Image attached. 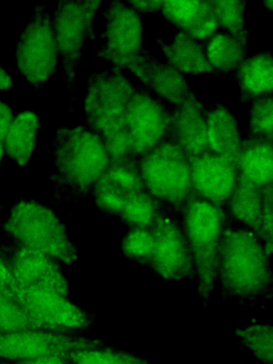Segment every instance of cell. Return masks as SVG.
<instances>
[{"mask_svg": "<svg viewBox=\"0 0 273 364\" xmlns=\"http://www.w3.org/2000/svg\"><path fill=\"white\" fill-rule=\"evenodd\" d=\"M272 324L250 323L235 331L241 343L264 364L273 363Z\"/></svg>", "mask_w": 273, "mask_h": 364, "instance_id": "30", "label": "cell"}, {"mask_svg": "<svg viewBox=\"0 0 273 364\" xmlns=\"http://www.w3.org/2000/svg\"><path fill=\"white\" fill-rule=\"evenodd\" d=\"M59 52L53 20L46 4L33 8L16 49L19 72L36 92L56 73Z\"/></svg>", "mask_w": 273, "mask_h": 364, "instance_id": "7", "label": "cell"}, {"mask_svg": "<svg viewBox=\"0 0 273 364\" xmlns=\"http://www.w3.org/2000/svg\"><path fill=\"white\" fill-rule=\"evenodd\" d=\"M9 226L26 247L66 264L76 259L74 246L61 223L48 208L34 202H22L14 210Z\"/></svg>", "mask_w": 273, "mask_h": 364, "instance_id": "8", "label": "cell"}, {"mask_svg": "<svg viewBox=\"0 0 273 364\" xmlns=\"http://www.w3.org/2000/svg\"><path fill=\"white\" fill-rule=\"evenodd\" d=\"M151 230L154 247L149 268L168 281L196 279L192 253L181 215L164 208Z\"/></svg>", "mask_w": 273, "mask_h": 364, "instance_id": "10", "label": "cell"}, {"mask_svg": "<svg viewBox=\"0 0 273 364\" xmlns=\"http://www.w3.org/2000/svg\"><path fill=\"white\" fill-rule=\"evenodd\" d=\"M41 119L32 111L18 113L11 122L4 146L7 156L20 166H26L37 146Z\"/></svg>", "mask_w": 273, "mask_h": 364, "instance_id": "24", "label": "cell"}, {"mask_svg": "<svg viewBox=\"0 0 273 364\" xmlns=\"http://www.w3.org/2000/svg\"><path fill=\"white\" fill-rule=\"evenodd\" d=\"M260 237L269 254L273 245V186L267 187L263 194Z\"/></svg>", "mask_w": 273, "mask_h": 364, "instance_id": "34", "label": "cell"}, {"mask_svg": "<svg viewBox=\"0 0 273 364\" xmlns=\"http://www.w3.org/2000/svg\"><path fill=\"white\" fill-rule=\"evenodd\" d=\"M144 189L138 159L128 156L111 161L97 181L96 202L102 211L119 216L128 198Z\"/></svg>", "mask_w": 273, "mask_h": 364, "instance_id": "15", "label": "cell"}, {"mask_svg": "<svg viewBox=\"0 0 273 364\" xmlns=\"http://www.w3.org/2000/svg\"><path fill=\"white\" fill-rule=\"evenodd\" d=\"M161 12L181 32L199 41L218 29L211 1H164Z\"/></svg>", "mask_w": 273, "mask_h": 364, "instance_id": "19", "label": "cell"}, {"mask_svg": "<svg viewBox=\"0 0 273 364\" xmlns=\"http://www.w3.org/2000/svg\"><path fill=\"white\" fill-rule=\"evenodd\" d=\"M167 63L181 74L215 73L205 58L203 43L179 32L170 43L157 39Z\"/></svg>", "mask_w": 273, "mask_h": 364, "instance_id": "23", "label": "cell"}, {"mask_svg": "<svg viewBox=\"0 0 273 364\" xmlns=\"http://www.w3.org/2000/svg\"><path fill=\"white\" fill-rule=\"evenodd\" d=\"M270 258L259 236L228 215L216 279L223 300L233 299L247 305L261 298L271 299L273 279Z\"/></svg>", "mask_w": 273, "mask_h": 364, "instance_id": "1", "label": "cell"}, {"mask_svg": "<svg viewBox=\"0 0 273 364\" xmlns=\"http://www.w3.org/2000/svg\"><path fill=\"white\" fill-rule=\"evenodd\" d=\"M190 245L203 306L208 305L217 279L223 235L228 219L224 208L191 191L181 213Z\"/></svg>", "mask_w": 273, "mask_h": 364, "instance_id": "3", "label": "cell"}, {"mask_svg": "<svg viewBox=\"0 0 273 364\" xmlns=\"http://www.w3.org/2000/svg\"><path fill=\"white\" fill-rule=\"evenodd\" d=\"M53 145L59 176L77 191L96 183L111 164L101 139L83 125L58 128Z\"/></svg>", "mask_w": 273, "mask_h": 364, "instance_id": "5", "label": "cell"}, {"mask_svg": "<svg viewBox=\"0 0 273 364\" xmlns=\"http://www.w3.org/2000/svg\"><path fill=\"white\" fill-rule=\"evenodd\" d=\"M15 362L16 364H71L67 356L58 355H45Z\"/></svg>", "mask_w": 273, "mask_h": 364, "instance_id": "38", "label": "cell"}, {"mask_svg": "<svg viewBox=\"0 0 273 364\" xmlns=\"http://www.w3.org/2000/svg\"><path fill=\"white\" fill-rule=\"evenodd\" d=\"M12 299L33 318L58 332L77 333L91 324L85 311L53 291L18 288Z\"/></svg>", "mask_w": 273, "mask_h": 364, "instance_id": "13", "label": "cell"}, {"mask_svg": "<svg viewBox=\"0 0 273 364\" xmlns=\"http://www.w3.org/2000/svg\"><path fill=\"white\" fill-rule=\"evenodd\" d=\"M264 190L238 175L235 188L224 208L230 218L251 228L259 237Z\"/></svg>", "mask_w": 273, "mask_h": 364, "instance_id": "26", "label": "cell"}, {"mask_svg": "<svg viewBox=\"0 0 273 364\" xmlns=\"http://www.w3.org/2000/svg\"><path fill=\"white\" fill-rule=\"evenodd\" d=\"M134 86L115 65L94 73L87 80V127L101 139L111 161L132 156L125 107Z\"/></svg>", "mask_w": 273, "mask_h": 364, "instance_id": "2", "label": "cell"}, {"mask_svg": "<svg viewBox=\"0 0 273 364\" xmlns=\"http://www.w3.org/2000/svg\"><path fill=\"white\" fill-rule=\"evenodd\" d=\"M218 29L226 31L247 43L245 12L247 1H211Z\"/></svg>", "mask_w": 273, "mask_h": 364, "instance_id": "29", "label": "cell"}, {"mask_svg": "<svg viewBox=\"0 0 273 364\" xmlns=\"http://www.w3.org/2000/svg\"><path fill=\"white\" fill-rule=\"evenodd\" d=\"M17 289L13 274L0 261V290L12 299Z\"/></svg>", "mask_w": 273, "mask_h": 364, "instance_id": "36", "label": "cell"}, {"mask_svg": "<svg viewBox=\"0 0 273 364\" xmlns=\"http://www.w3.org/2000/svg\"><path fill=\"white\" fill-rule=\"evenodd\" d=\"M203 43L205 58L215 73L235 72L247 57V43L220 29Z\"/></svg>", "mask_w": 273, "mask_h": 364, "instance_id": "25", "label": "cell"}, {"mask_svg": "<svg viewBox=\"0 0 273 364\" xmlns=\"http://www.w3.org/2000/svg\"><path fill=\"white\" fill-rule=\"evenodd\" d=\"M71 364H153L130 352L100 347L78 350L67 355Z\"/></svg>", "mask_w": 273, "mask_h": 364, "instance_id": "28", "label": "cell"}, {"mask_svg": "<svg viewBox=\"0 0 273 364\" xmlns=\"http://www.w3.org/2000/svg\"><path fill=\"white\" fill-rule=\"evenodd\" d=\"M237 163L240 177L262 190L273 186V141L250 136L242 139Z\"/></svg>", "mask_w": 273, "mask_h": 364, "instance_id": "20", "label": "cell"}, {"mask_svg": "<svg viewBox=\"0 0 273 364\" xmlns=\"http://www.w3.org/2000/svg\"><path fill=\"white\" fill-rule=\"evenodd\" d=\"M205 119L208 150L237 162L242 139L232 112L221 103H213L205 109Z\"/></svg>", "mask_w": 273, "mask_h": 364, "instance_id": "21", "label": "cell"}, {"mask_svg": "<svg viewBox=\"0 0 273 364\" xmlns=\"http://www.w3.org/2000/svg\"><path fill=\"white\" fill-rule=\"evenodd\" d=\"M264 3V5L267 7V9H269L270 11L272 10V4H273V1L272 0L270 1H265L263 2Z\"/></svg>", "mask_w": 273, "mask_h": 364, "instance_id": "40", "label": "cell"}, {"mask_svg": "<svg viewBox=\"0 0 273 364\" xmlns=\"http://www.w3.org/2000/svg\"><path fill=\"white\" fill-rule=\"evenodd\" d=\"M23 329L57 332L33 318L13 299L0 290V334Z\"/></svg>", "mask_w": 273, "mask_h": 364, "instance_id": "31", "label": "cell"}, {"mask_svg": "<svg viewBox=\"0 0 273 364\" xmlns=\"http://www.w3.org/2000/svg\"><path fill=\"white\" fill-rule=\"evenodd\" d=\"M154 247L151 228H131L124 237L122 249L126 257L149 267Z\"/></svg>", "mask_w": 273, "mask_h": 364, "instance_id": "33", "label": "cell"}, {"mask_svg": "<svg viewBox=\"0 0 273 364\" xmlns=\"http://www.w3.org/2000/svg\"><path fill=\"white\" fill-rule=\"evenodd\" d=\"M240 88V103L271 95L273 90V60L269 50L247 56L234 72Z\"/></svg>", "mask_w": 273, "mask_h": 364, "instance_id": "22", "label": "cell"}, {"mask_svg": "<svg viewBox=\"0 0 273 364\" xmlns=\"http://www.w3.org/2000/svg\"><path fill=\"white\" fill-rule=\"evenodd\" d=\"M145 190L166 208L181 215L192 191L191 160L166 136L138 159Z\"/></svg>", "mask_w": 273, "mask_h": 364, "instance_id": "4", "label": "cell"}, {"mask_svg": "<svg viewBox=\"0 0 273 364\" xmlns=\"http://www.w3.org/2000/svg\"><path fill=\"white\" fill-rule=\"evenodd\" d=\"M164 1H126L141 16L160 11Z\"/></svg>", "mask_w": 273, "mask_h": 364, "instance_id": "37", "label": "cell"}, {"mask_svg": "<svg viewBox=\"0 0 273 364\" xmlns=\"http://www.w3.org/2000/svg\"><path fill=\"white\" fill-rule=\"evenodd\" d=\"M102 15L106 26L100 37L105 42L95 55L133 73L147 52L143 47L141 15L121 0L109 1Z\"/></svg>", "mask_w": 273, "mask_h": 364, "instance_id": "9", "label": "cell"}, {"mask_svg": "<svg viewBox=\"0 0 273 364\" xmlns=\"http://www.w3.org/2000/svg\"><path fill=\"white\" fill-rule=\"evenodd\" d=\"M171 111L157 97L144 87L134 88L125 107V122L132 155L139 159L168 134Z\"/></svg>", "mask_w": 273, "mask_h": 364, "instance_id": "12", "label": "cell"}, {"mask_svg": "<svg viewBox=\"0 0 273 364\" xmlns=\"http://www.w3.org/2000/svg\"><path fill=\"white\" fill-rule=\"evenodd\" d=\"M11 121V107L9 105L0 102V162L4 154L6 138Z\"/></svg>", "mask_w": 273, "mask_h": 364, "instance_id": "35", "label": "cell"}, {"mask_svg": "<svg viewBox=\"0 0 273 364\" xmlns=\"http://www.w3.org/2000/svg\"><path fill=\"white\" fill-rule=\"evenodd\" d=\"M164 208L144 189L128 198L119 217L131 228H151Z\"/></svg>", "mask_w": 273, "mask_h": 364, "instance_id": "27", "label": "cell"}, {"mask_svg": "<svg viewBox=\"0 0 273 364\" xmlns=\"http://www.w3.org/2000/svg\"><path fill=\"white\" fill-rule=\"evenodd\" d=\"M104 345L101 340L77 333L23 329L0 334V359L20 361L50 355L67 356Z\"/></svg>", "mask_w": 273, "mask_h": 364, "instance_id": "11", "label": "cell"}, {"mask_svg": "<svg viewBox=\"0 0 273 364\" xmlns=\"http://www.w3.org/2000/svg\"><path fill=\"white\" fill-rule=\"evenodd\" d=\"M159 100L171 107L197 99L183 75L168 63L159 61L148 51L133 73Z\"/></svg>", "mask_w": 273, "mask_h": 364, "instance_id": "16", "label": "cell"}, {"mask_svg": "<svg viewBox=\"0 0 273 364\" xmlns=\"http://www.w3.org/2000/svg\"><path fill=\"white\" fill-rule=\"evenodd\" d=\"M247 136L273 141L272 94L264 95L251 101Z\"/></svg>", "mask_w": 273, "mask_h": 364, "instance_id": "32", "label": "cell"}, {"mask_svg": "<svg viewBox=\"0 0 273 364\" xmlns=\"http://www.w3.org/2000/svg\"><path fill=\"white\" fill-rule=\"evenodd\" d=\"M13 276L19 289H36L66 296L68 287L61 270L53 258L23 248L14 259Z\"/></svg>", "mask_w": 273, "mask_h": 364, "instance_id": "17", "label": "cell"}, {"mask_svg": "<svg viewBox=\"0 0 273 364\" xmlns=\"http://www.w3.org/2000/svg\"><path fill=\"white\" fill-rule=\"evenodd\" d=\"M102 1H59L53 26L71 102L76 100V73L87 41L97 39L94 21Z\"/></svg>", "mask_w": 273, "mask_h": 364, "instance_id": "6", "label": "cell"}, {"mask_svg": "<svg viewBox=\"0 0 273 364\" xmlns=\"http://www.w3.org/2000/svg\"><path fill=\"white\" fill-rule=\"evenodd\" d=\"M14 82L11 76L0 66V91H8L12 88Z\"/></svg>", "mask_w": 273, "mask_h": 364, "instance_id": "39", "label": "cell"}, {"mask_svg": "<svg viewBox=\"0 0 273 364\" xmlns=\"http://www.w3.org/2000/svg\"><path fill=\"white\" fill-rule=\"evenodd\" d=\"M190 160L192 191L224 208L238 179L237 162L210 150Z\"/></svg>", "mask_w": 273, "mask_h": 364, "instance_id": "14", "label": "cell"}, {"mask_svg": "<svg viewBox=\"0 0 273 364\" xmlns=\"http://www.w3.org/2000/svg\"><path fill=\"white\" fill-rule=\"evenodd\" d=\"M167 136L174 141L189 156L208 150L205 109L198 100L171 107Z\"/></svg>", "mask_w": 273, "mask_h": 364, "instance_id": "18", "label": "cell"}]
</instances>
